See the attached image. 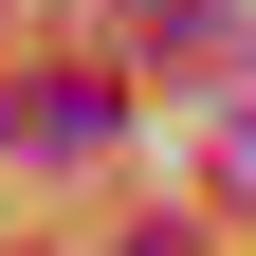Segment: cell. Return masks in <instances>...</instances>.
<instances>
[{
    "label": "cell",
    "mask_w": 256,
    "mask_h": 256,
    "mask_svg": "<svg viewBox=\"0 0 256 256\" xmlns=\"http://www.w3.org/2000/svg\"><path fill=\"white\" fill-rule=\"evenodd\" d=\"M110 128H128L110 74H18V92H0V146H18V165H92Z\"/></svg>",
    "instance_id": "6da1fadb"
},
{
    "label": "cell",
    "mask_w": 256,
    "mask_h": 256,
    "mask_svg": "<svg viewBox=\"0 0 256 256\" xmlns=\"http://www.w3.org/2000/svg\"><path fill=\"white\" fill-rule=\"evenodd\" d=\"M110 18H128V55H202L220 37V0H110Z\"/></svg>",
    "instance_id": "7a4b0ae2"
},
{
    "label": "cell",
    "mask_w": 256,
    "mask_h": 256,
    "mask_svg": "<svg viewBox=\"0 0 256 256\" xmlns=\"http://www.w3.org/2000/svg\"><path fill=\"white\" fill-rule=\"evenodd\" d=\"M128 256H202V238H183V220H146V238H128Z\"/></svg>",
    "instance_id": "3957f363"
},
{
    "label": "cell",
    "mask_w": 256,
    "mask_h": 256,
    "mask_svg": "<svg viewBox=\"0 0 256 256\" xmlns=\"http://www.w3.org/2000/svg\"><path fill=\"white\" fill-rule=\"evenodd\" d=\"M220 146H238V183H256V92H238V128H220Z\"/></svg>",
    "instance_id": "277c9868"
}]
</instances>
